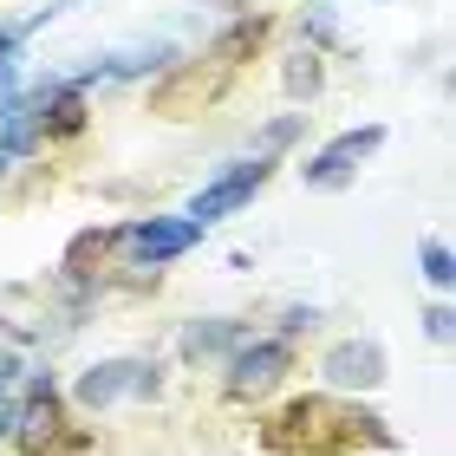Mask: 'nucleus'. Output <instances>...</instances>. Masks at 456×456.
I'll return each mask as SVG.
<instances>
[{"label":"nucleus","mask_w":456,"mask_h":456,"mask_svg":"<svg viewBox=\"0 0 456 456\" xmlns=\"http://www.w3.org/2000/svg\"><path fill=\"white\" fill-rule=\"evenodd\" d=\"M124 391H137V398H157V391H163V365H151V359H98V365L78 371L72 404H78V411H111Z\"/></svg>","instance_id":"1"},{"label":"nucleus","mask_w":456,"mask_h":456,"mask_svg":"<svg viewBox=\"0 0 456 456\" xmlns=\"http://www.w3.org/2000/svg\"><path fill=\"white\" fill-rule=\"evenodd\" d=\"M267 176H274V157H241V163H228V170L202 190L190 209H183V222H196V228H209V222H222V216H235V209H248L261 190H267Z\"/></svg>","instance_id":"2"},{"label":"nucleus","mask_w":456,"mask_h":456,"mask_svg":"<svg viewBox=\"0 0 456 456\" xmlns=\"http://www.w3.org/2000/svg\"><path fill=\"white\" fill-rule=\"evenodd\" d=\"M287 371H294V346L287 339H241L222 359V385H228V398H261V391H274Z\"/></svg>","instance_id":"3"},{"label":"nucleus","mask_w":456,"mask_h":456,"mask_svg":"<svg viewBox=\"0 0 456 456\" xmlns=\"http://www.w3.org/2000/svg\"><path fill=\"white\" fill-rule=\"evenodd\" d=\"M124 255H131V267H157L163 261H176V255H190V248L202 241V228L196 222H183V216H143V222H131V228H118L111 235Z\"/></svg>","instance_id":"4"},{"label":"nucleus","mask_w":456,"mask_h":456,"mask_svg":"<svg viewBox=\"0 0 456 456\" xmlns=\"http://www.w3.org/2000/svg\"><path fill=\"white\" fill-rule=\"evenodd\" d=\"M379 143H385V124H359V131H339V137L326 143L314 163H300V176L314 183V190H339V183L359 170L371 151H379Z\"/></svg>","instance_id":"5"},{"label":"nucleus","mask_w":456,"mask_h":456,"mask_svg":"<svg viewBox=\"0 0 456 456\" xmlns=\"http://www.w3.org/2000/svg\"><path fill=\"white\" fill-rule=\"evenodd\" d=\"M320 371H326V385H333V391H371L385 379V352L371 339H346V346H333L320 359Z\"/></svg>","instance_id":"6"},{"label":"nucleus","mask_w":456,"mask_h":456,"mask_svg":"<svg viewBox=\"0 0 456 456\" xmlns=\"http://www.w3.org/2000/svg\"><path fill=\"white\" fill-rule=\"evenodd\" d=\"M241 339H248L241 320H209V326L190 320V326H183V359H228Z\"/></svg>","instance_id":"7"},{"label":"nucleus","mask_w":456,"mask_h":456,"mask_svg":"<svg viewBox=\"0 0 456 456\" xmlns=\"http://www.w3.org/2000/svg\"><path fill=\"white\" fill-rule=\"evenodd\" d=\"M320 78H326L320 53H287V66H281V86H287V98H314V92H320Z\"/></svg>","instance_id":"8"},{"label":"nucleus","mask_w":456,"mask_h":456,"mask_svg":"<svg viewBox=\"0 0 456 456\" xmlns=\"http://www.w3.org/2000/svg\"><path fill=\"white\" fill-rule=\"evenodd\" d=\"M306 131V111H287V118H274L267 124V131L255 137V157H274V151H287V143H294Z\"/></svg>","instance_id":"9"},{"label":"nucleus","mask_w":456,"mask_h":456,"mask_svg":"<svg viewBox=\"0 0 456 456\" xmlns=\"http://www.w3.org/2000/svg\"><path fill=\"white\" fill-rule=\"evenodd\" d=\"M424 281H430V287H450V281H456V267H450V248H444V241H424Z\"/></svg>","instance_id":"10"},{"label":"nucleus","mask_w":456,"mask_h":456,"mask_svg":"<svg viewBox=\"0 0 456 456\" xmlns=\"http://www.w3.org/2000/svg\"><path fill=\"white\" fill-rule=\"evenodd\" d=\"M320 326V314L314 306H287V320H281V339H294V333H314Z\"/></svg>","instance_id":"11"},{"label":"nucleus","mask_w":456,"mask_h":456,"mask_svg":"<svg viewBox=\"0 0 456 456\" xmlns=\"http://www.w3.org/2000/svg\"><path fill=\"white\" fill-rule=\"evenodd\" d=\"M450 320H456L450 306H430V314H424V333H430V339H450Z\"/></svg>","instance_id":"12"}]
</instances>
